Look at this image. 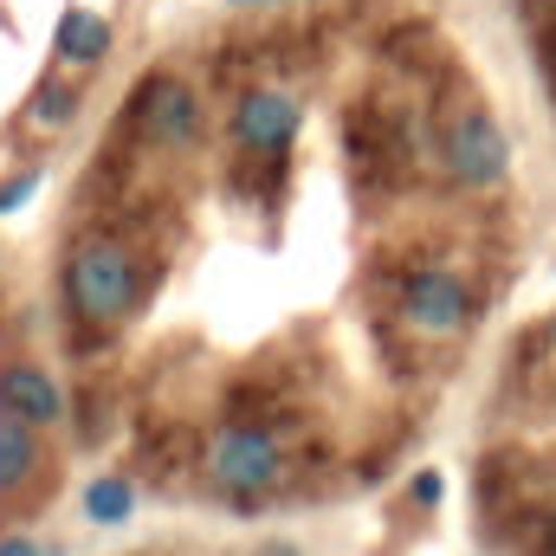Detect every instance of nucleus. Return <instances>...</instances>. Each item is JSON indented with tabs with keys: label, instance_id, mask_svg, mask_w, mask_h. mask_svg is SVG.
<instances>
[{
	"label": "nucleus",
	"instance_id": "f257e3e1",
	"mask_svg": "<svg viewBox=\"0 0 556 556\" xmlns=\"http://www.w3.org/2000/svg\"><path fill=\"white\" fill-rule=\"evenodd\" d=\"M65 298H72V311L91 317V324L130 317V304H137V260H130L117 240L78 247V253L65 260Z\"/></svg>",
	"mask_w": 556,
	"mask_h": 556
},
{
	"label": "nucleus",
	"instance_id": "f03ea898",
	"mask_svg": "<svg viewBox=\"0 0 556 556\" xmlns=\"http://www.w3.org/2000/svg\"><path fill=\"white\" fill-rule=\"evenodd\" d=\"M207 472H214L227 492L253 498V492L278 485V440L266 427H227V433H214V446H207Z\"/></svg>",
	"mask_w": 556,
	"mask_h": 556
},
{
	"label": "nucleus",
	"instance_id": "7ed1b4c3",
	"mask_svg": "<svg viewBox=\"0 0 556 556\" xmlns=\"http://www.w3.org/2000/svg\"><path fill=\"white\" fill-rule=\"evenodd\" d=\"M446 168H453V181H466V188H498L505 168H511V137L498 130V117L466 111V117L446 130Z\"/></svg>",
	"mask_w": 556,
	"mask_h": 556
},
{
	"label": "nucleus",
	"instance_id": "20e7f679",
	"mask_svg": "<svg viewBox=\"0 0 556 556\" xmlns=\"http://www.w3.org/2000/svg\"><path fill=\"white\" fill-rule=\"evenodd\" d=\"M402 311H408L415 330L446 337V330H459V324L472 317V291H466L453 273H415L408 278V291H402Z\"/></svg>",
	"mask_w": 556,
	"mask_h": 556
},
{
	"label": "nucleus",
	"instance_id": "39448f33",
	"mask_svg": "<svg viewBox=\"0 0 556 556\" xmlns=\"http://www.w3.org/2000/svg\"><path fill=\"white\" fill-rule=\"evenodd\" d=\"M137 124L149 142H188L201 130V104L181 78H149L137 85Z\"/></svg>",
	"mask_w": 556,
	"mask_h": 556
},
{
	"label": "nucleus",
	"instance_id": "423d86ee",
	"mask_svg": "<svg viewBox=\"0 0 556 556\" xmlns=\"http://www.w3.org/2000/svg\"><path fill=\"white\" fill-rule=\"evenodd\" d=\"M0 408L13 420H26V427H52V420L65 415V395H59V382L46 369L13 363V369H0Z\"/></svg>",
	"mask_w": 556,
	"mask_h": 556
},
{
	"label": "nucleus",
	"instance_id": "0eeeda50",
	"mask_svg": "<svg viewBox=\"0 0 556 556\" xmlns=\"http://www.w3.org/2000/svg\"><path fill=\"white\" fill-rule=\"evenodd\" d=\"M298 124H304V111H298V98H285V91H253V98L240 104V142H247V149L278 155L285 142L298 137Z\"/></svg>",
	"mask_w": 556,
	"mask_h": 556
},
{
	"label": "nucleus",
	"instance_id": "6e6552de",
	"mask_svg": "<svg viewBox=\"0 0 556 556\" xmlns=\"http://www.w3.org/2000/svg\"><path fill=\"white\" fill-rule=\"evenodd\" d=\"M52 46H59V59H72V65H98V59L111 52V26H104L98 13H65Z\"/></svg>",
	"mask_w": 556,
	"mask_h": 556
},
{
	"label": "nucleus",
	"instance_id": "1a4fd4ad",
	"mask_svg": "<svg viewBox=\"0 0 556 556\" xmlns=\"http://www.w3.org/2000/svg\"><path fill=\"white\" fill-rule=\"evenodd\" d=\"M33 466H39V453H33V433H26V420H0V492H13V485H26L33 479Z\"/></svg>",
	"mask_w": 556,
	"mask_h": 556
},
{
	"label": "nucleus",
	"instance_id": "9d476101",
	"mask_svg": "<svg viewBox=\"0 0 556 556\" xmlns=\"http://www.w3.org/2000/svg\"><path fill=\"white\" fill-rule=\"evenodd\" d=\"M130 505H137V492H130L124 479H91V485H85V511H91L98 525H124Z\"/></svg>",
	"mask_w": 556,
	"mask_h": 556
},
{
	"label": "nucleus",
	"instance_id": "9b49d317",
	"mask_svg": "<svg viewBox=\"0 0 556 556\" xmlns=\"http://www.w3.org/2000/svg\"><path fill=\"white\" fill-rule=\"evenodd\" d=\"M65 117H72V98H65L59 85H46V91L33 98V124L46 130V124H65Z\"/></svg>",
	"mask_w": 556,
	"mask_h": 556
},
{
	"label": "nucleus",
	"instance_id": "f8f14e48",
	"mask_svg": "<svg viewBox=\"0 0 556 556\" xmlns=\"http://www.w3.org/2000/svg\"><path fill=\"white\" fill-rule=\"evenodd\" d=\"M33 188H39V175H20V181H7V188H0V214H13V207L33 194Z\"/></svg>",
	"mask_w": 556,
	"mask_h": 556
},
{
	"label": "nucleus",
	"instance_id": "ddd939ff",
	"mask_svg": "<svg viewBox=\"0 0 556 556\" xmlns=\"http://www.w3.org/2000/svg\"><path fill=\"white\" fill-rule=\"evenodd\" d=\"M415 498H420V505H440V472H420V479H415Z\"/></svg>",
	"mask_w": 556,
	"mask_h": 556
},
{
	"label": "nucleus",
	"instance_id": "4468645a",
	"mask_svg": "<svg viewBox=\"0 0 556 556\" xmlns=\"http://www.w3.org/2000/svg\"><path fill=\"white\" fill-rule=\"evenodd\" d=\"M0 556H39V544H33V538H7V544H0Z\"/></svg>",
	"mask_w": 556,
	"mask_h": 556
},
{
	"label": "nucleus",
	"instance_id": "2eb2a0df",
	"mask_svg": "<svg viewBox=\"0 0 556 556\" xmlns=\"http://www.w3.org/2000/svg\"><path fill=\"white\" fill-rule=\"evenodd\" d=\"M260 556H298V551H291V544H266Z\"/></svg>",
	"mask_w": 556,
	"mask_h": 556
},
{
	"label": "nucleus",
	"instance_id": "dca6fc26",
	"mask_svg": "<svg viewBox=\"0 0 556 556\" xmlns=\"http://www.w3.org/2000/svg\"><path fill=\"white\" fill-rule=\"evenodd\" d=\"M544 556H556V518H551V531H544Z\"/></svg>",
	"mask_w": 556,
	"mask_h": 556
},
{
	"label": "nucleus",
	"instance_id": "f3484780",
	"mask_svg": "<svg viewBox=\"0 0 556 556\" xmlns=\"http://www.w3.org/2000/svg\"><path fill=\"white\" fill-rule=\"evenodd\" d=\"M233 7H285V0H233Z\"/></svg>",
	"mask_w": 556,
	"mask_h": 556
}]
</instances>
